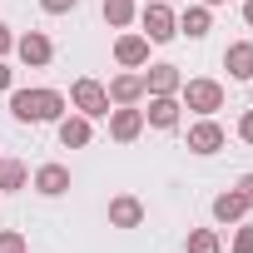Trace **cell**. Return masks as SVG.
Instances as JSON below:
<instances>
[{"label": "cell", "instance_id": "1", "mask_svg": "<svg viewBox=\"0 0 253 253\" xmlns=\"http://www.w3.org/2000/svg\"><path fill=\"white\" fill-rule=\"evenodd\" d=\"M65 94L60 89H15L10 94V114L20 119V124H55V119H65Z\"/></svg>", "mask_w": 253, "mask_h": 253}, {"label": "cell", "instance_id": "2", "mask_svg": "<svg viewBox=\"0 0 253 253\" xmlns=\"http://www.w3.org/2000/svg\"><path fill=\"white\" fill-rule=\"evenodd\" d=\"M70 104H75V114H84V119H104L114 104H109V89L94 80V75H80L75 84H70Z\"/></svg>", "mask_w": 253, "mask_h": 253}, {"label": "cell", "instance_id": "3", "mask_svg": "<svg viewBox=\"0 0 253 253\" xmlns=\"http://www.w3.org/2000/svg\"><path fill=\"white\" fill-rule=\"evenodd\" d=\"M179 104L209 119V114L223 109V84H218V80H184V84H179Z\"/></svg>", "mask_w": 253, "mask_h": 253}, {"label": "cell", "instance_id": "4", "mask_svg": "<svg viewBox=\"0 0 253 253\" xmlns=\"http://www.w3.org/2000/svg\"><path fill=\"white\" fill-rule=\"evenodd\" d=\"M139 25H144V40L149 45H169L179 35V15L164 5V0H149V5L139 10Z\"/></svg>", "mask_w": 253, "mask_h": 253}, {"label": "cell", "instance_id": "5", "mask_svg": "<svg viewBox=\"0 0 253 253\" xmlns=\"http://www.w3.org/2000/svg\"><path fill=\"white\" fill-rule=\"evenodd\" d=\"M104 119H109V139L114 144H134L144 134V109H134V104H114Z\"/></svg>", "mask_w": 253, "mask_h": 253}, {"label": "cell", "instance_id": "6", "mask_svg": "<svg viewBox=\"0 0 253 253\" xmlns=\"http://www.w3.org/2000/svg\"><path fill=\"white\" fill-rule=\"evenodd\" d=\"M15 55H20L30 70H45V65L55 60V45H50V35H45V30H25V35L15 40Z\"/></svg>", "mask_w": 253, "mask_h": 253}, {"label": "cell", "instance_id": "7", "mask_svg": "<svg viewBox=\"0 0 253 253\" xmlns=\"http://www.w3.org/2000/svg\"><path fill=\"white\" fill-rule=\"evenodd\" d=\"M228 144V134H223V124L209 114V119H199V124H189V149L194 154H218Z\"/></svg>", "mask_w": 253, "mask_h": 253}, {"label": "cell", "instance_id": "8", "mask_svg": "<svg viewBox=\"0 0 253 253\" xmlns=\"http://www.w3.org/2000/svg\"><path fill=\"white\" fill-rule=\"evenodd\" d=\"M114 60H119L124 70H144V65H149V40L134 35V30H124V35L114 40Z\"/></svg>", "mask_w": 253, "mask_h": 253}, {"label": "cell", "instance_id": "9", "mask_svg": "<svg viewBox=\"0 0 253 253\" xmlns=\"http://www.w3.org/2000/svg\"><path fill=\"white\" fill-rule=\"evenodd\" d=\"M104 89H109V104H139V99H144V75H139V70H124V75H114Z\"/></svg>", "mask_w": 253, "mask_h": 253}, {"label": "cell", "instance_id": "10", "mask_svg": "<svg viewBox=\"0 0 253 253\" xmlns=\"http://www.w3.org/2000/svg\"><path fill=\"white\" fill-rule=\"evenodd\" d=\"M179 94H149V109H144V124H154V129H174L179 124Z\"/></svg>", "mask_w": 253, "mask_h": 253}, {"label": "cell", "instance_id": "11", "mask_svg": "<svg viewBox=\"0 0 253 253\" xmlns=\"http://www.w3.org/2000/svg\"><path fill=\"white\" fill-rule=\"evenodd\" d=\"M223 70H228V80H253V40H233L228 50H223Z\"/></svg>", "mask_w": 253, "mask_h": 253}, {"label": "cell", "instance_id": "12", "mask_svg": "<svg viewBox=\"0 0 253 253\" xmlns=\"http://www.w3.org/2000/svg\"><path fill=\"white\" fill-rule=\"evenodd\" d=\"M179 84H184L179 65H149L144 70V94H179Z\"/></svg>", "mask_w": 253, "mask_h": 253}, {"label": "cell", "instance_id": "13", "mask_svg": "<svg viewBox=\"0 0 253 253\" xmlns=\"http://www.w3.org/2000/svg\"><path fill=\"white\" fill-rule=\"evenodd\" d=\"M60 124V144L65 149H84L89 139H94V124L84 119V114H65V119H55Z\"/></svg>", "mask_w": 253, "mask_h": 253}, {"label": "cell", "instance_id": "14", "mask_svg": "<svg viewBox=\"0 0 253 253\" xmlns=\"http://www.w3.org/2000/svg\"><path fill=\"white\" fill-rule=\"evenodd\" d=\"M109 223H114V228H139V223H144V204H139L134 194L109 199Z\"/></svg>", "mask_w": 253, "mask_h": 253}, {"label": "cell", "instance_id": "15", "mask_svg": "<svg viewBox=\"0 0 253 253\" xmlns=\"http://www.w3.org/2000/svg\"><path fill=\"white\" fill-rule=\"evenodd\" d=\"M65 189H70V169H65V164H40V169H35V194L60 199Z\"/></svg>", "mask_w": 253, "mask_h": 253}, {"label": "cell", "instance_id": "16", "mask_svg": "<svg viewBox=\"0 0 253 253\" xmlns=\"http://www.w3.org/2000/svg\"><path fill=\"white\" fill-rule=\"evenodd\" d=\"M213 30V10L209 5H189L184 15H179V35H189V40H204Z\"/></svg>", "mask_w": 253, "mask_h": 253}, {"label": "cell", "instance_id": "17", "mask_svg": "<svg viewBox=\"0 0 253 253\" xmlns=\"http://www.w3.org/2000/svg\"><path fill=\"white\" fill-rule=\"evenodd\" d=\"M243 213H248V204L238 199V189H228V194H218V199H213V223L233 228V223H243Z\"/></svg>", "mask_w": 253, "mask_h": 253}, {"label": "cell", "instance_id": "18", "mask_svg": "<svg viewBox=\"0 0 253 253\" xmlns=\"http://www.w3.org/2000/svg\"><path fill=\"white\" fill-rule=\"evenodd\" d=\"M134 20H139L134 0H104V25H109V30H129Z\"/></svg>", "mask_w": 253, "mask_h": 253}, {"label": "cell", "instance_id": "19", "mask_svg": "<svg viewBox=\"0 0 253 253\" xmlns=\"http://www.w3.org/2000/svg\"><path fill=\"white\" fill-rule=\"evenodd\" d=\"M189 253H223V238L213 228H189Z\"/></svg>", "mask_w": 253, "mask_h": 253}, {"label": "cell", "instance_id": "20", "mask_svg": "<svg viewBox=\"0 0 253 253\" xmlns=\"http://www.w3.org/2000/svg\"><path fill=\"white\" fill-rule=\"evenodd\" d=\"M25 179H30V169L20 159H0V189H25Z\"/></svg>", "mask_w": 253, "mask_h": 253}, {"label": "cell", "instance_id": "21", "mask_svg": "<svg viewBox=\"0 0 253 253\" xmlns=\"http://www.w3.org/2000/svg\"><path fill=\"white\" fill-rule=\"evenodd\" d=\"M0 253H30L25 233H20V228H5V233H0Z\"/></svg>", "mask_w": 253, "mask_h": 253}, {"label": "cell", "instance_id": "22", "mask_svg": "<svg viewBox=\"0 0 253 253\" xmlns=\"http://www.w3.org/2000/svg\"><path fill=\"white\" fill-rule=\"evenodd\" d=\"M233 253H253V223H233Z\"/></svg>", "mask_w": 253, "mask_h": 253}, {"label": "cell", "instance_id": "23", "mask_svg": "<svg viewBox=\"0 0 253 253\" xmlns=\"http://www.w3.org/2000/svg\"><path fill=\"white\" fill-rule=\"evenodd\" d=\"M75 5H80V0H40V10H45V15H70Z\"/></svg>", "mask_w": 253, "mask_h": 253}, {"label": "cell", "instance_id": "24", "mask_svg": "<svg viewBox=\"0 0 253 253\" xmlns=\"http://www.w3.org/2000/svg\"><path fill=\"white\" fill-rule=\"evenodd\" d=\"M238 139L253 144V109H243V119H238Z\"/></svg>", "mask_w": 253, "mask_h": 253}, {"label": "cell", "instance_id": "25", "mask_svg": "<svg viewBox=\"0 0 253 253\" xmlns=\"http://www.w3.org/2000/svg\"><path fill=\"white\" fill-rule=\"evenodd\" d=\"M238 199L253 209V174H243V179H238Z\"/></svg>", "mask_w": 253, "mask_h": 253}, {"label": "cell", "instance_id": "26", "mask_svg": "<svg viewBox=\"0 0 253 253\" xmlns=\"http://www.w3.org/2000/svg\"><path fill=\"white\" fill-rule=\"evenodd\" d=\"M10 50H15V35H10V25H0V60H5Z\"/></svg>", "mask_w": 253, "mask_h": 253}, {"label": "cell", "instance_id": "27", "mask_svg": "<svg viewBox=\"0 0 253 253\" xmlns=\"http://www.w3.org/2000/svg\"><path fill=\"white\" fill-rule=\"evenodd\" d=\"M10 80H15V75H10V65L0 60V89H10Z\"/></svg>", "mask_w": 253, "mask_h": 253}, {"label": "cell", "instance_id": "28", "mask_svg": "<svg viewBox=\"0 0 253 253\" xmlns=\"http://www.w3.org/2000/svg\"><path fill=\"white\" fill-rule=\"evenodd\" d=\"M243 25H253V0H243Z\"/></svg>", "mask_w": 253, "mask_h": 253}, {"label": "cell", "instance_id": "29", "mask_svg": "<svg viewBox=\"0 0 253 253\" xmlns=\"http://www.w3.org/2000/svg\"><path fill=\"white\" fill-rule=\"evenodd\" d=\"M199 5H209V10H213V5H228V0H199Z\"/></svg>", "mask_w": 253, "mask_h": 253}, {"label": "cell", "instance_id": "30", "mask_svg": "<svg viewBox=\"0 0 253 253\" xmlns=\"http://www.w3.org/2000/svg\"><path fill=\"white\" fill-rule=\"evenodd\" d=\"M248 84H253V80H248ZM248 99H253V89H248Z\"/></svg>", "mask_w": 253, "mask_h": 253}, {"label": "cell", "instance_id": "31", "mask_svg": "<svg viewBox=\"0 0 253 253\" xmlns=\"http://www.w3.org/2000/svg\"><path fill=\"white\" fill-rule=\"evenodd\" d=\"M164 5H174V0H164Z\"/></svg>", "mask_w": 253, "mask_h": 253}]
</instances>
